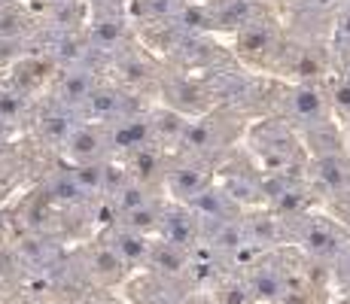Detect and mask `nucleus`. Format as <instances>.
Listing matches in <instances>:
<instances>
[{"label": "nucleus", "mask_w": 350, "mask_h": 304, "mask_svg": "<svg viewBox=\"0 0 350 304\" xmlns=\"http://www.w3.org/2000/svg\"><path fill=\"white\" fill-rule=\"evenodd\" d=\"M284 113L289 125H299L305 131L332 122V116H329V98H323V92L311 83H299L286 92Z\"/></svg>", "instance_id": "nucleus-3"}, {"label": "nucleus", "mask_w": 350, "mask_h": 304, "mask_svg": "<svg viewBox=\"0 0 350 304\" xmlns=\"http://www.w3.org/2000/svg\"><path fill=\"white\" fill-rule=\"evenodd\" d=\"M92 268H95L100 277H107V280H119V277L125 274L128 265L122 262V255L110 247V243H104V247H98L95 253H92Z\"/></svg>", "instance_id": "nucleus-22"}, {"label": "nucleus", "mask_w": 350, "mask_h": 304, "mask_svg": "<svg viewBox=\"0 0 350 304\" xmlns=\"http://www.w3.org/2000/svg\"><path fill=\"white\" fill-rule=\"evenodd\" d=\"M25 113V94L22 92H0V122L12 125Z\"/></svg>", "instance_id": "nucleus-24"}, {"label": "nucleus", "mask_w": 350, "mask_h": 304, "mask_svg": "<svg viewBox=\"0 0 350 304\" xmlns=\"http://www.w3.org/2000/svg\"><path fill=\"white\" fill-rule=\"evenodd\" d=\"M125 167H128V174H131V180L144 182V186H150V182H165V174H167L165 150L156 143L144 146V150H134L125 158Z\"/></svg>", "instance_id": "nucleus-14"}, {"label": "nucleus", "mask_w": 350, "mask_h": 304, "mask_svg": "<svg viewBox=\"0 0 350 304\" xmlns=\"http://www.w3.org/2000/svg\"><path fill=\"white\" fill-rule=\"evenodd\" d=\"M152 122V143L156 146H180L183 143V137H186V128H189V116L186 113H180V110H159V113H152L150 116Z\"/></svg>", "instance_id": "nucleus-16"}, {"label": "nucleus", "mask_w": 350, "mask_h": 304, "mask_svg": "<svg viewBox=\"0 0 350 304\" xmlns=\"http://www.w3.org/2000/svg\"><path fill=\"white\" fill-rule=\"evenodd\" d=\"M128 12H131V18H137V22L156 25L177 12V0H128Z\"/></svg>", "instance_id": "nucleus-20"}, {"label": "nucleus", "mask_w": 350, "mask_h": 304, "mask_svg": "<svg viewBox=\"0 0 350 304\" xmlns=\"http://www.w3.org/2000/svg\"><path fill=\"white\" fill-rule=\"evenodd\" d=\"M189 207L201 219V228H204L207 222H213V228H219V225H226V222H238L241 219V204L226 192L223 186H217V182H213L207 192H201Z\"/></svg>", "instance_id": "nucleus-7"}, {"label": "nucleus", "mask_w": 350, "mask_h": 304, "mask_svg": "<svg viewBox=\"0 0 350 304\" xmlns=\"http://www.w3.org/2000/svg\"><path fill=\"white\" fill-rule=\"evenodd\" d=\"M250 286L256 304H278L286 292V262L284 255H265V259L253 262L250 274L244 277Z\"/></svg>", "instance_id": "nucleus-4"}, {"label": "nucleus", "mask_w": 350, "mask_h": 304, "mask_svg": "<svg viewBox=\"0 0 350 304\" xmlns=\"http://www.w3.org/2000/svg\"><path fill=\"white\" fill-rule=\"evenodd\" d=\"M289 238L299 243V249L308 255L311 262H320V265H335L345 247L350 243V228L341 219H332V216L323 213H301L286 219Z\"/></svg>", "instance_id": "nucleus-1"}, {"label": "nucleus", "mask_w": 350, "mask_h": 304, "mask_svg": "<svg viewBox=\"0 0 350 304\" xmlns=\"http://www.w3.org/2000/svg\"><path fill=\"white\" fill-rule=\"evenodd\" d=\"M46 6H62V3H73V0H43Z\"/></svg>", "instance_id": "nucleus-27"}, {"label": "nucleus", "mask_w": 350, "mask_h": 304, "mask_svg": "<svg viewBox=\"0 0 350 304\" xmlns=\"http://www.w3.org/2000/svg\"><path fill=\"white\" fill-rule=\"evenodd\" d=\"M228 143L226 137V122L219 116H207V119H192L189 128H186L183 137V152H189L192 158H201V155L219 152Z\"/></svg>", "instance_id": "nucleus-9"}, {"label": "nucleus", "mask_w": 350, "mask_h": 304, "mask_svg": "<svg viewBox=\"0 0 350 304\" xmlns=\"http://www.w3.org/2000/svg\"><path fill=\"white\" fill-rule=\"evenodd\" d=\"M107 140H110V152L131 155L134 150H144L152 143V122L150 116H128L107 125Z\"/></svg>", "instance_id": "nucleus-11"}, {"label": "nucleus", "mask_w": 350, "mask_h": 304, "mask_svg": "<svg viewBox=\"0 0 350 304\" xmlns=\"http://www.w3.org/2000/svg\"><path fill=\"white\" fill-rule=\"evenodd\" d=\"M165 186L177 204H192L201 192L213 186V174L198 165H174L165 174Z\"/></svg>", "instance_id": "nucleus-8"}, {"label": "nucleus", "mask_w": 350, "mask_h": 304, "mask_svg": "<svg viewBox=\"0 0 350 304\" xmlns=\"http://www.w3.org/2000/svg\"><path fill=\"white\" fill-rule=\"evenodd\" d=\"M150 265L159 268V271H165V274H183L192 268V259H189V249L186 247L171 243V240H161V243H152Z\"/></svg>", "instance_id": "nucleus-17"}, {"label": "nucleus", "mask_w": 350, "mask_h": 304, "mask_svg": "<svg viewBox=\"0 0 350 304\" xmlns=\"http://www.w3.org/2000/svg\"><path fill=\"white\" fill-rule=\"evenodd\" d=\"M95 85L98 83L92 79L89 70H83V67H67L62 77L55 79V104L79 116V110L85 107V100H89Z\"/></svg>", "instance_id": "nucleus-12"}, {"label": "nucleus", "mask_w": 350, "mask_h": 304, "mask_svg": "<svg viewBox=\"0 0 350 304\" xmlns=\"http://www.w3.org/2000/svg\"><path fill=\"white\" fill-rule=\"evenodd\" d=\"M345 79H347V83H350V64H347V70H345Z\"/></svg>", "instance_id": "nucleus-28"}, {"label": "nucleus", "mask_w": 350, "mask_h": 304, "mask_svg": "<svg viewBox=\"0 0 350 304\" xmlns=\"http://www.w3.org/2000/svg\"><path fill=\"white\" fill-rule=\"evenodd\" d=\"M40 137L46 140V143L52 146H64L67 137L73 134V128H77V122H73V113L64 110V107H55L52 113H46L43 119H40Z\"/></svg>", "instance_id": "nucleus-19"}, {"label": "nucleus", "mask_w": 350, "mask_h": 304, "mask_svg": "<svg viewBox=\"0 0 350 304\" xmlns=\"http://www.w3.org/2000/svg\"><path fill=\"white\" fill-rule=\"evenodd\" d=\"M89 43L95 52H116L125 43V18L116 6H100L98 16L89 22Z\"/></svg>", "instance_id": "nucleus-13"}, {"label": "nucleus", "mask_w": 350, "mask_h": 304, "mask_svg": "<svg viewBox=\"0 0 350 304\" xmlns=\"http://www.w3.org/2000/svg\"><path fill=\"white\" fill-rule=\"evenodd\" d=\"M110 247L122 255L125 265H137V262H150L152 255V243L146 240V234L134 232V228H122V232L113 234Z\"/></svg>", "instance_id": "nucleus-18"}, {"label": "nucleus", "mask_w": 350, "mask_h": 304, "mask_svg": "<svg viewBox=\"0 0 350 304\" xmlns=\"http://www.w3.org/2000/svg\"><path fill=\"white\" fill-rule=\"evenodd\" d=\"M234 46H238V52L244 58L259 61V58H265L268 52L278 49V37H274V28L268 22H256V18H250V22L238 31Z\"/></svg>", "instance_id": "nucleus-15"}, {"label": "nucleus", "mask_w": 350, "mask_h": 304, "mask_svg": "<svg viewBox=\"0 0 350 304\" xmlns=\"http://www.w3.org/2000/svg\"><path fill=\"white\" fill-rule=\"evenodd\" d=\"M335 37H338V43L350 46V10H345L338 16V25H335Z\"/></svg>", "instance_id": "nucleus-26"}, {"label": "nucleus", "mask_w": 350, "mask_h": 304, "mask_svg": "<svg viewBox=\"0 0 350 304\" xmlns=\"http://www.w3.org/2000/svg\"><path fill=\"white\" fill-rule=\"evenodd\" d=\"M217 304H256L247 280H228L217 289Z\"/></svg>", "instance_id": "nucleus-23"}, {"label": "nucleus", "mask_w": 350, "mask_h": 304, "mask_svg": "<svg viewBox=\"0 0 350 304\" xmlns=\"http://www.w3.org/2000/svg\"><path fill=\"white\" fill-rule=\"evenodd\" d=\"M62 150L73 165H104V158L110 155L107 125H92V122L89 125H77Z\"/></svg>", "instance_id": "nucleus-5"}, {"label": "nucleus", "mask_w": 350, "mask_h": 304, "mask_svg": "<svg viewBox=\"0 0 350 304\" xmlns=\"http://www.w3.org/2000/svg\"><path fill=\"white\" fill-rule=\"evenodd\" d=\"M335 277V283H338V289L345 292V299H350V243L345 247V253L335 259V265L329 268Z\"/></svg>", "instance_id": "nucleus-25"}, {"label": "nucleus", "mask_w": 350, "mask_h": 304, "mask_svg": "<svg viewBox=\"0 0 350 304\" xmlns=\"http://www.w3.org/2000/svg\"><path fill=\"white\" fill-rule=\"evenodd\" d=\"M247 146L262 174H293V167H299L301 161V143L286 119H265L253 125L247 134Z\"/></svg>", "instance_id": "nucleus-2"}, {"label": "nucleus", "mask_w": 350, "mask_h": 304, "mask_svg": "<svg viewBox=\"0 0 350 304\" xmlns=\"http://www.w3.org/2000/svg\"><path fill=\"white\" fill-rule=\"evenodd\" d=\"M161 213H165V207H159L156 201H146V204H140V207H134V210L125 213V228H134V232H140V234L159 232Z\"/></svg>", "instance_id": "nucleus-21"}, {"label": "nucleus", "mask_w": 350, "mask_h": 304, "mask_svg": "<svg viewBox=\"0 0 350 304\" xmlns=\"http://www.w3.org/2000/svg\"><path fill=\"white\" fill-rule=\"evenodd\" d=\"M159 234H161V240H171V243L192 249L195 243L204 238V228H201V219L195 216L189 204H171L161 213Z\"/></svg>", "instance_id": "nucleus-6"}, {"label": "nucleus", "mask_w": 350, "mask_h": 304, "mask_svg": "<svg viewBox=\"0 0 350 304\" xmlns=\"http://www.w3.org/2000/svg\"><path fill=\"white\" fill-rule=\"evenodd\" d=\"M241 225H244V234H247V240H250L253 249L274 247V243L289 238L286 219L274 213L271 207H268V210H250L247 216H241Z\"/></svg>", "instance_id": "nucleus-10"}]
</instances>
